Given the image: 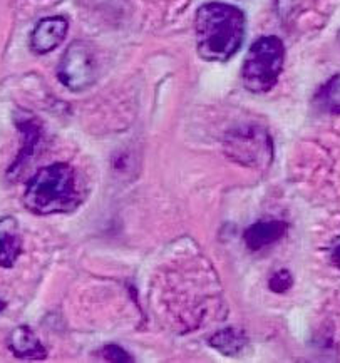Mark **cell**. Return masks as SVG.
<instances>
[{"label": "cell", "mask_w": 340, "mask_h": 363, "mask_svg": "<svg viewBox=\"0 0 340 363\" xmlns=\"http://www.w3.org/2000/svg\"><path fill=\"white\" fill-rule=\"evenodd\" d=\"M245 29V16L238 7L221 2L204 4L194 18L199 57L209 62L231 59L243 44Z\"/></svg>", "instance_id": "obj_1"}, {"label": "cell", "mask_w": 340, "mask_h": 363, "mask_svg": "<svg viewBox=\"0 0 340 363\" xmlns=\"http://www.w3.org/2000/svg\"><path fill=\"white\" fill-rule=\"evenodd\" d=\"M82 201L76 171L66 162H53L40 167L29 179L24 191V204L40 216L69 213Z\"/></svg>", "instance_id": "obj_2"}, {"label": "cell", "mask_w": 340, "mask_h": 363, "mask_svg": "<svg viewBox=\"0 0 340 363\" xmlns=\"http://www.w3.org/2000/svg\"><path fill=\"white\" fill-rule=\"evenodd\" d=\"M283 62H285L283 42L275 35L260 37L248 49L241 67L243 86L257 94L270 91L278 82Z\"/></svg>", "instance_id": "obj_3"}, {"label": "cell", "mask_w": 340, "mask_h": 363, "mask_svg": "<svg viewBox=\"0 0 340 363\" xmlns=\"http://www.w3.org/2000/svg\"><path fill=\"white\" fill-rule=\"evenodd\" d=\"M59 81L74 92L84 91L96 82L97 64L86 42L76 40L69 45L57 67Z\"/></svg>", "instance_id": "obj_4"}, {"label": "cell", "mask_w": 340, "mask_h": 363, "mask_svg": "<svg viewBox=\"0 0 340 363\" xmlns=\"http://www.w3.org/2000/svg\"><path fill=\"white\" fill-rule=\"evenodd\" d=\"M17 128L22 134V144L16 161L9 167L7 174L12 179L18 178V176L24 173L27 166L31 164V161L35 157L42 143V125L35 118H32L29 114H22L21 118H17Z\"/></svg>", "instance_id": "obj_5"}, {"label": "cell", "mask_w": 340, "mask_h": 363, "mask_svg": "<svg viewBox=\"0 0 340 363\" xmlns=\"http://www.w3.org/2000/svg\"><path fill=\"white\" fill-rule=\"evenodd\" d=\"M67 29L69 22L66 17L55 16L42 18L31 34V49L39 55L49 54L50 50L62 44L67 35Z\"/></svg>", "instance_id": "obj_6"}, {"label": "cell", "mask_w": 340, "mask_h": 363, "mask_svg": "<svg viewBox=\"0 0 340 363\" xmlns=\"http://www.w3.org/2000/svg\"><path fill=\"white\" fill-rule=\"evenodd\" d=\"M22 253V238L17 220L12 216L0 218V267L12 268Z\"/></svg>", "instance_id": "obj_7"}, {"label": "cell", "mask_w": 340, "mask_h": 363, "mask_svg": "<svg viewBox=\"0 0 340 363\" xmlns=\"http://www.w3.org/2000/svg\"><path fill=\"white\" fill-rule=\"evenodd\" d=\"M288 225L285 221L268 220L257 221L245 231V243L251 251H258L267 246L277 243L285 236Z\"/></svg>", "instance_id": "obj_8"}, {"label": "cell", "mask_w": 340, "mask_h": 363, "mask_svg": "<svg viewBox=\"0 0 340 363\" xmlns=\"http://www.w3.org/2000/svg\"><path fill=\"white\" fill-rule=\"evenodd\" d=\"M9 347L17 358L26 360H42L48 357V350L29 327H17L9 338Z\"/></svg>", "instance_id": "obj_9"}, {"label": "cell", "mask_w": 340, "mask_h": 363, "mask_svg": "<svg viewBox=\"0 0 340 363\" xmlns=\"http://www.w3.org/2000/svg\"><path fill=\"white\" fill-rule=\"evenodd\" d=\"M209 345L216 348V350L223 353V355L235 357L240 355L241 350L245 348L246 338L243 333L238 332V330L225 328L221 330V332L213 335L212 340H209Z\"/></svg>", "instance_id": "obj_10"}, {"label": "cell", "mask_w": 340, "mask_h": 363, "mask_svg": "<svg viewBox=\"0 0 340 363\" xmlns=\"http://www.w3.org/2000/svg\"><path fill=\"white\" fill-rule=\"evenodd\" d=\"M317 108L327 114H340V74L329 79L315 94Z\"/></svg>", "instance_id": "obj_11"}, {"label": "cell", "mask_w": 340, "mask_h": 363, "mask_svg": "<svg viewBox=\"0 0 340 363\" xmlns=\"http://www.w3.org/2000/svg\"><path fill=\"white\" fill-rule=\"evenodd\" d=\"M268 285H270V288H272V291L283 293V291H287L288 288H292L293 278H292V274L287 272V269H282V272H277L272 278H270Z\"/></svg>", "instance_id": "obj_12"}, {"label": "cell", "mask_w": 340, "mask_h": 363, "mask_svg": "<svg viewBox=\"0 0 340 363\" xmlns=\"http://www.w3.org/2000/svg\"><path fill=\"white\" fill-rule=\"evenodd\" d=\"M99 353L104 360H109V362H131L133 360L131 355H129L128 352H124L123 348L116 347V345L104 347Z\"/></svg>", "instance_id": "obj_13"}, {"label": "cell", "mask_w": 340, "mask_h": 363, "mask_svg": "<svg viewBox=\"0 0 340 363\" xmlns=\"http://www.w3.org/2000/svg\"><path fill=\"white\" fill-rule=\"evenodd\" d=\"M332 262L335 263V267L340 268V245L332 251Z\"/></svg>", "instance_id": "obj_14"}, {"label": "cell", "mask_w": 340, "mask_h": 363, "mask_svg": "<svg viewBox=\"0 0 340 363\" xmlns=\"http://www.w3.org/2000/svg\"><path fill=\"white\" fill-rule=\"evenodd\" d=\"M6 306H7V303L4 300H0V311H4L6 310Z\"/></svg>", "instance_id": "obj_15"}]
</instances>
